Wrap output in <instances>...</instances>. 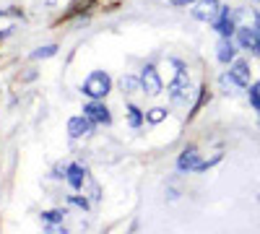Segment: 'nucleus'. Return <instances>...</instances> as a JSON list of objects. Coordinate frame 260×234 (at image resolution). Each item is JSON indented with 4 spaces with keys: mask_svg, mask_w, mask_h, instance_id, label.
Returning a JSON list of instances; mask_svg holds the SVG:
<instances>
[{
    "mask_svg": "<svg viewBox=\"0 0 260 234\" xmlns=\"http://www.w3.org/2000/svg\"><path fill=\"white\" fill-rule=\"evenodd\" d=\"M83 115L89 117L94 125H110V122H112V115H110V110H107L102 102H94V99H91V102L83 107Z\"/></svg>",
    "mask_w": 260,
    "mask_h": 234,
    "instance_id": "5",
    "label": "nucleus"
},
{
    "mask_svg": "<svg viewBox=\"0 0 260 234\" xmlns=\"http://www.w3.org/2000/svg\"><path fill=\"white\" fill-rule=\"evenodd\" d=\"M213 29L219 31L221 37H232L237 29H240V26H237V21H234V11L224 8V11H221V16L213 21Z\"/></svg>",
    "mask_w": 260,
    "mask_h": 234,
    "instance_id": "9",
    "label": "nucleus"
},
{
    "mask_svg": "<svg viewBox=\"0 0 260 234\" xmlns=\"http://www.w3.org/2000/svg\"><path fill=\"white\" fill-rule=\"evenodd\" d=\"M175 65H177V76L169 83V99L175 104H182L190 96V78H187V71H185L182 62H175Z\"/></svg>",
    "mask_w": 260,
    "mask_h": 234,
    "instance_id": "2",
    "label": "nucleus"
},
{
    "mask_svg": "<svg viewBox=\"0 0 260 234\" xmlns=\"http://www.w3.org/2000/svg\"><path fill=\"white\" fill-rule=\"evenodd\" d=\"M62 216H65V211H50V214H45L47 221H62Z\"/></svg>",
    "mask_w": 260,
    "mask_h": 234,
    "instance_id": "18",
    "label": "nucleus"
},
{
    "mask_svg": "<svg viewBox=\"0 0 260 234\" xmlns=\"http://www.w3.org/2000/svg\"><path fill=\"white\" fill-rule=\"evenodd\" d=\"M94 133V122L86 117V115H78V117H71L68 120V136L71 138H86Z\"/></svg>",
    "mask_w": 260,
    "mask_h": 234,
    "instance_id": "8",
    "label": "nucleus"
},
{
    "mask_svg": "<svg viewBox=\"0 0 260 234\" xmlns=\"http://www.w3.org/2000/svg\"><path fill=\"white\" fill-rule=\"evenodd\" d=\"M76 206H81V208H89V203H86V198H71Z\"/></svg>",
    "mask_w": 260,
    "mask_h": 234,
    "instance_id": "20",
    "label": "nucleus"
},
{
    "mask_svg": "<svg viewBox=\"0 0 260 234\" xmlns=\"http://www.w3.org/2000/svg\"><path fill=\"white\" fill-rule=\"evenodd\" d=\"M221 11H224V6L219 0H198L192 8V16L198 21H206V24H213V21L221 16Z\"/></svg>",
    "mask_w": 260,
    "mask_h": 234,
    "instance_id": "3",
    "label": "nucleus"
},
{
    "mask_svg": "<svg viewBox=\"0 0 260 234\" xmlns=\"http://www.w3.org/2000/svg\"><path fill=\"white\" fill-rule=\"evenodd\" d=\"M172 6H180V8H185V6H192V3H198V0H169Z\"/></svg>",
    "mask_w": 260,
    "mask_h": 234,
    "instance_id": "19",
    "label": "nucleus"
},
{
    "mask_svg": "<svg viewBox=\"0 0 260 234\" xmlns=\"http://www.w3.org/2000/svg\"><path fill=\"white\" fill-rule=\"evenodd\" d=\"M55 52H57V47H55V45H47V47L34 50V55H31V57H34V60H45V57H52Z\"/></svg>",
    "mask_w": 260,
    "mask_h": 234,
    "instance_id": "15",
    "label": "nucleus"
},
{
    "mask_svg": "<svg viewBox=\"0 0 260 234\" xmlns=\"http://www.w3.org/2000/svg\"><path fill=\"white\" fill-rule=\"evenodd\" d=\"M65 177H68V185L73 187V190H78V187H83V180H86V169L81 166V164H71L68 169H65Z\"/></svg>",
    "mask_w": 260,
    "mask_h": 234,
    "instance_id": "12",
    "label": "nucleus"
},
{
    "mask_svg": "<svg viewBox=\"0 0 260 234\" xmlns=\"http://www.w3.org/2000/svg\"><path fill=\"white\" fill-rule=\"evenodd\" d=\"M141 86H143V91H146L148 96L161 94V78H159V73H156L154 65H146V68H143V73H141Z\"/></svg>",
    "mask_w": 260,
    "mask_h": 234,
    "instance_id": "7",
    "label": "nucleus"
},
{
    "mask_svg": "<svg viewBox=\"0 0 260 234\" xmlns=\"http://www.w3.org/2000/svg\"><path fill=\"white\" fill-rule=\"evenodd\" d=\"M164 117H167V110H164V107H154L151 112H146V120H148V122H154V125L161 122Z\"/></svg>",
    "mask_w": 260,
    "mask_h": 234,
    "instance_id": "16",
    "label": "nucleus"
},
{
    "mask_svg": "<svg viewBox=\"0 0 260 234\" xmlns=\"http://www.w3.org/2000/svg\"><path fill=\"white\" fill-rule=\"evenodd\" d=\"M216 57H219L221 62H234V57H237V45L232 42V37H221L219 39V45H216Z\"/></svg>",
    "mask_w": 260,
    "mask_h": 234,
    "instance_id": "11",
    "label": "nucleus"
},
{
    "mask_svg": "<svg viewBox=\"0 0 260 234\" xmlns=\"http://www.w3.org/2000/svg\"><path fill=\"white\" fill-rule=\"evenodd\" d=\"M257 37H260V24H245V26L237 29V45H240L242 50H252L255 52Z\"/></svg>",
    "mask_w": 260,
    "mask_h": 234,
    "instance_id": "4",
    "label": "nucleus"
},
{
    "mask_svg": "<svg viewBox=\"0 0 260 234\" xmlns=\"http://www.w3.org/2000/svg\"><path fill=\"white\" fill-rule=\"evenodd\" d=\"M143 120H146V115H141V110H138V107H133V104H130V107H127V122L133 125V127H138V125H141Z\"/></svg>",
    "mask_w": 260,
    "mask_h": 234,
    "instance_id": "14",
    "label": "nucleus"
},
{
    "mask_svg": "<svg viewBox=\"0 0 260 234\" xmlns=\"http://www.w3.org/2000/svg\"><path fill=\"white\" fill-rule=\"evenodd\" d=\"M229 76L240 83L242 89H250L252 86V83H250V65H247L245 60H234L232 68H229Z\"/></svg>",
    "mask_w": 260,
    "mask_h": 234,
    "instance_id": "10",
    "label": "nucleus"
},
{
    "mask_svg": "<svg viewBox=\"0 0 260 234\" xmlns=\"http://www.w3.org/2000/svg\"><path fill=\"white\" fill-rule=\"evenodd\" d=\"M250 102H252V107L260 112V83H255V86H250Z\"/></svg>",
    "mask_w": 260,
    "mask_h": 234,
    "instance_id": "17",
    "label": "nucleus"
},
{
    "mask_svg": "<svg viewBox=\"0 0 260 234\" xmlns=\"http://www.w3.org/2000/svg\"><path fill=\"white\" fill-rule=\"evenodd\" d=\"M177 169L180 172H203V161H201V154L195 148H185L177 159Z\"/></svg>",
    "mask_w": 260,
    "mask_h": 234,
    "instance_id": "6",
    "label": "nucleus"
},
{
    "mask_svg": "<svg viewBox=\"0 0 260 234\" xmlns=\"http://www.w3.org/2000/svg\"><path fill=\"white\" fill-rule=\"evenodd\" d=\"M255 55H260V37H257V45H255Z\"/></svg>",
    "mask_w": 260,
    "mask_h": 234,
    "instance_id": "21",
    "label": "nucleus"
},
{
    "mask_svg": "<svg viewBox=\"0 0 260 234\" xmlns=\"http://www.w3.org/2000/svg\"><path fill=\"white\" fill-rule=\"evenodd\" d=\"M110 89H112V78L107 76L104 71H94L81 86V91L89 99H94V102H102L107 94H110Z\"/></svg>",
    "mask_w": 260,
    "mask_h": 234,
    "instance_id": "1",
    "label": "nucleus"
},
{
    "mask_svg": "<svg viewBox=\"0 0 260 234\" xmlns=\"http://www.w3.org/2000/svg\"><path fill=\"white\" fill-rule=\"evenodd\" d=\"M120 86H122L125 94L143 91V86H141V76H122V78H120Z\"/></svg>",
    "mask_w": 260,
    "mask_h": 234,
    "instance_id": "13",
    "label": "nucleus"
}]
</instances>
